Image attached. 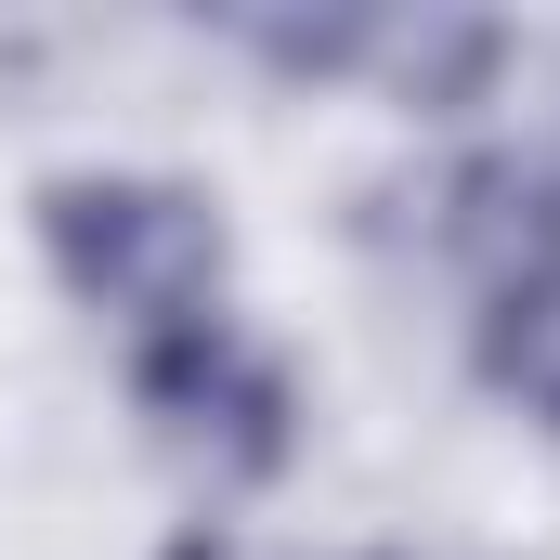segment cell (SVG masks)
Returning a JSON list of instances; mask_svg holds the SVG:
<instances>
[{
    "label": "cell",
    "instance_id": "1",
    "mask_svg": "<svg viewBox=\"0 0 560 560\" xmlns=\"http://www.w3.org/2000/svg\"><path fill=\"white\" fill-rule=\"evenodd\" d=\"M39 261L66 275L79 313L170 339V326L222 313L235 222L209 183H170V170H66V183H39Z\"/></svg>",
    "mask_w": 560,
    "mask_h": 560
},
{
    "label": "cell",
    "instance_id": "2",
    "mask_svg": "<svg viewBox=\"0 0 560 560\" xmlns=\"http://www.w3.org/2000/svg\"><path fill=\"white\" fill-rule=\"evenodd\" d=\"M131 405L156 430V456L196 469L209 495H248V482H275L287 456H300V378H287L235 313L170 326V339H131Z\"/></svg>",
    "mask_w": 560,
    "mask_h": 560
},
{
    "label": "cell",
    "instance_id": "3",
    "mask_svg": "<svg viewBox=\"0 0 560 560\" xmlns=\"http://www.w3.org/2000/svg\"><path fill=\"white\" fill-rule=\"evenodd\" d=\"M443 222V261L469 275V300L495 313V300H522V287L560 275V131H522V143H482L443 196H430Z\"/></svg>",
    "mask_w": 560,
    "mask_h": 560
},
{
    "label": "cell",
    "instance_id": "4",
    "mask_svg": "<svg viewBox=\"0 0 560 560\" xmlns=\"http://www.w3.org/2000/svg\"><path fill=\"white\" fill-rule=\"evenodd\" d=\"M495 66H509V26L495 13H392L365 79H392V105H418V118H469Z\"/></svg>",
    "mask_w": 560,
    "mask_h": 560
},
{
    "label": "cell",
    "instance_id": "5",
    "mask_svg": "<svg viewBox=\"0 0 560 560\" xmlns=\"http://www.w3.org/2000/svg\"><path fill=\"white\" fill-rule=\"evenodd\" d=\"M482 378H495L535 430H560V275L482 313Z\"/></svg>",
    "mask_w": 560,
    "mask_h": 560
},
{
    "label": "cell",
    "instance_id": "6",
    "mask_svg": "<svg viewBox=\"0 0 560 560\" xmlns=\"http://www.w3.org/2000/svg\"><path fill=\"white\" fill-rule=\"evenodd\" d=\"M352 560H405V548H352Z\"/></svg>",
    "mask_w": 560,
    "mask_h": 560
}]
</instances>
